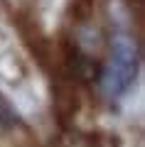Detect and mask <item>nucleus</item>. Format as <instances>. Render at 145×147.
<instances>
[{"label": "nucleus", "instance_id": "nucleus-1", "mask_svg": "<svg viewBox=\"0 0 145 147\" xmlns=\"http://www.w3.org/2000/svg\"><path fill=\"white\" fill-rule=\"evenodd\" d=\"M135 79V49L130 39L118 37L113 44V59H111V71H108V88L116 93L128 91V86Z\"/></svg>", "mask_w": 145, "mask_h": 147}]
</instances>
